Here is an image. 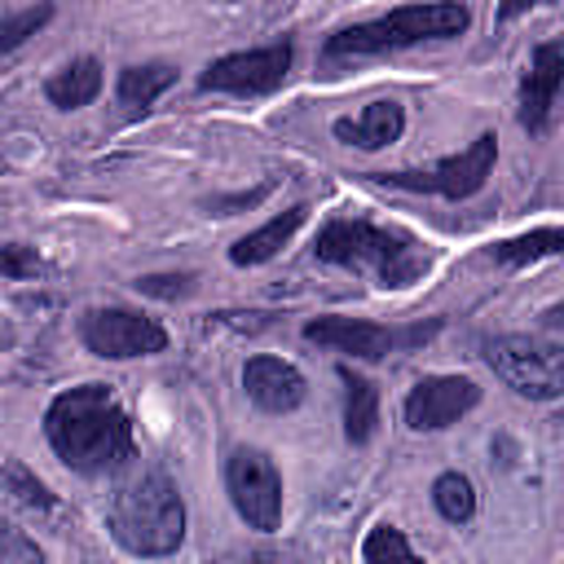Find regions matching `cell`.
<instances>
[{"instance_id": "obj_10", "label": "cell", "mask_w": 564, "mask_h": 564, "mask_svg": "<svg viewBox=\"0 0 564 564\" xmlns=\"http://www.w3.org/2000/svg\"><path fill=\"white\" fill-rule=\"evenodd\" d=\"M291 44H264V48H247V53H225L203 70V88L212 93H238V97H264L273 88H282L286 70H291Z\"/></svg>"}, {"instance_id": "obj_3", "label": "cell", "mask_w": 564, "mask_h": 564, "mask_svg": "<svg viewBox=\"0 0 564 564\" xmlns=\"http://www.w3.org/2000/svg\"><path fill=\"white\" fill-rule=\"evenodd\" d=\"M471 13L458 0H427V4H401L383 18L344 26L326 40V57H366V53H388V48H410L423 40H449L467 31Z\"/></svg>"}, {"instance_id": "obj_6", "label": "cell", "mask_w": 564, "mask_h": 564, "mask_svg": "<svg viewBox=\"0 0 564 564\" xmlns=\"http://www.w3.org/2000/svg\"><path fill=\"white\" fill-rule=\"evenodd\" d=\"M225 489L234 511L247 520V529L256 533H273L282 520V476L273 467V458L256 445H238L225 458Z\"/></svg>"}, {"instance_id": "obj_22", "label": "cell", "mask_w": 564, "mask_h": 564, "mask_svg": "<svg viewBox=\"0 0 564 564\" xmlns=\"http://www.w3.org/2000/svg\"><path fill=\"white\" fill-rule=\"evenodd\" d=\"M361 560H370V564H379V560H414V546L401 538V529L375 524L366 533V542H361Z\"/></svg>"}, {"instance_id": "obj_8", "label": "cell", "mask_w": 564, "mask_h": 564, "mask_svg": "<svg viewBox=\"0 0 564 564\" xmlns=\"http://www.w3.org/2000/svg\"><path fill=\"white\" fill-rule=\"evenodd\" d=\"M436 330H441V322L392 330V326H375V322H361V317H317V322L304 326V339L317 344V348H330V352L361 357V361H383L388 352L414 348V344H423Z\"/></svg>"}, {"instance_id": "obj_9", "label": "cell", "mask_w": 564, "mask_h": 564, "mask_svg": "<svg viewBox=\"0 0 564 564\" xmlns=\"http://www.w3.org/2000/svg\"><path fill=\"white\" fill-rule=\"evenodd\" d=\"M79 339L88 352L106 361H128V357H150L167 348V330L154 317H141L132 308H93L79 317Z\"/></svg>"}, {"instance_id": "obj_18", "label": "cell", "mask_w": 564, "mask_h": 564, "mask_svg": "<svg viewBox=\"0 0 564 564\" xmlns=\"http://www.w3.org/2000/svg\"><path fill=\"white\" fill-rule=\"evenodd\" d=\"M176 84V66L167 62H145V66H123L119 70V101L128 110H145L154 106L159 93H167Z\"/></svg>"}, {"instance_id": "obj_21", "label": "cell", "mask_w": 564, "mask_h": 564, "mask_svg": "<svg viewBox=\"0 0 564 564\" xmlns=\"http://www.w3.org/2000/svg\"><path fill=\"white\" fill-rule=\"evenodd\" d=\"M560 247H564V234H560L555 225H546V229H533V234H524V238H507V242H498L489 256L502 260V264H524V260L555 256Z\"/></svg>"}, {"instance_id": "obj_12", "label": "cell", "mask_w": 564, "mask_h": 564, "mask_svg": "<svg viewBox=\"0 0 564 564\" xmlns=\"http://www.w3.org/2000/svg\"><path fill=\"white\" fill-rule=\"evenodd\" d=\"M560 79H564V48H560V40H546L533 48V62H529L524 84H520V128L546 132Z\"/></svg>"}, {"instance_id": "obj_19", "label": "cell", "mask_w": 564, "mask_h": 564, "mask_svg": "<svg viewBox=\"0 0 564 564\" xmlns=\"http://www.w3.org/2000/svg\"><path fill=\"white\" fill-rule=\"evenodd\" d=\"M432 502H436V511H441L449 524H467V520L476 516V489H471V480L458 476V471L436 476V485H432Z\"/></svg>"}, {"instance_id": "obj_13", "label": "cell", "mask_w": 564, "mask_h": 564, "mask_svg": "<svg viewBox=\"0 0 564 564\" xmlns=\"http://www.w3.org/2000/svg\"><path fill=\"white\" fill-rule=\"evenodd\" d=\"M242 388L269 414H286V410H295L304 401V375L291 361L269 357V352H260V357H251L242 366Z\"/></svg>"}, {"instance_id": "obj_7", "label": "cell", "mask_w": 564, "mask_h": 564, "mask_svg": "<svg viewBox=\"0 0 564 564\" xmlns=\"http://www.w3.org/2000/svg\"><path fill=\"white\" fill-rule=\"evenodd\" d=\"M494 159H498V137L494 132H480L467 150L432 163V167H419V172H379L375 181L379 185H397V189H419V194H441V198H471L489 172H494Z\"/></svg>"}, {"instance_id": "obj_23", "label": "cell", "mask_w": 564, "mask_h": 564, "mask_svg": "<svg viewBox=\"0 0 564 564\" xmlns=\"http://www.w3.org/2000/svg\"><path fill=\"white\" fill-rule=\"evenodd\" d=\"M48 18H53V4H35V9H22V13L4 18V22H0V53L18 48L22 40H31Z\"/></svg>"}, {"instance_id": "obj_27", "label": "cell", "mask_w": 564, "mask_h": 564, "mask_svg": "<svg viewBox=\"0 0 564 564\" xmlns=\"http://www.w3.org/2000/svg\"><path fill=\"white\" fill-rule=\"evenodd\" d=\"M533 4H542V0H502V4H498V22H511V18H520L524 9H533Z\"/></svg>"}, {"instance_id": "obj_26", "label": "cell", "mask_w": 564, "mask_h": 564, "mask_svg": "<svg viewBox=\"0 0 564 564\" xmlns=\"http://www.w3.org/2000/svg\"><path fill=\"white\" fill-rule=\"evenodd\" d=\"M194 286V278L189 273H163V278H137V291H145V295H163V300H176V295H185Z\"/></svg>"}, {"instance_id": "obj_4", "label": "cell", "mask_w": 564, "mask_h": 564, "mask_svg": "<svg viewBox=\"0 0 564 564\" xmlns=\"http://www.w3.org/2000/svg\"><path fill=\"white\" fill-rule=\"evenodd\" d=\"M313 251L326 264H375L383 286H405L432 264V256L410 234L379 229L370 220H330L317 234Z\"/></svg>"}, {"instance_id": "obj_14", "label": "cell", "mask_w": 564, "mask_h": 564, "mask_svg": "<svg viewBox=\"0 0 564 564\" xmlns=\"http://www.w3.org/2000/svg\"><path fill=\"white\" fill-rule=\"evenodd\" d=\"M405 132V110L401 101H370L357 119H335V137L357 150H383Z\"/></svg>"}, {"instance_id": "obj_11", "label": "cell", "mask_w": 564, "mask_h": 564, "mask_svg": "<svg viewBox=\"0 0 564 564\" xmlns=\"http://www.w3.org/2000/svg\"><path fill=\"white\" fill-rule=\"evenodd\" d=\"M480 401V388L467 375H427L405 397V423L414 432H436L458 423Z\"/></svg>"}, {"instance_id": "obj_15", "label": "cell", "mask_w": 564, "mask_h": 564, "mask_svg": "<svg viewBox=\"0 0 564 564\" xmlns=\"http://www.w3.org/2000/svg\"><path fill=\"white\" fill-rule=\"evenodd\" d=\"M304 220H308V207H304V203L286 207L282 216H273V220H264L260 229L242 234V238L229 247V260H234V264H264V260H273V256L295 238V229H300Z\"/></svg>"}, {"instance_id": "obj_20", "label": "cell", "mask_w": 564, "mask_h": 564, "mask_svg": "<svg viewBox=\"0 0 564 564\" xmlns=\"http://www.w3.org/2000/svg\"><path fill=\"white\" fill-rule=\"evenodd\" d=\"M0 480H4V489H9V498L22 507V511H31V516H57V498L22 467V463H9L4 471H0Z\"/></svg>"}, {"instance_id": "obj_1", "label": "cell", "mask_w": 564, "mask_h": 564, "mask_svg": "<svg viewBox=\"0 0 564 564\" xmlns=\"http://www.w3.org/2000/svg\"><path fill=\"white\" fill-rule=\"evenodd\" d=\"M44 436L53 454L84 476L110 471L132 458V419L106 383H79L53 397L44 414Z\"/></svg>"}, {"instance_id": "obj_5", "label": "cell", "mask_w": 564, "mask_h": 564, "mask_svg": "<svg viewBox=\"0 0 564 564\" xmlns=\"http://www.w3.org/2000/svg\"><path fill=\"white\" fill-rule=\"evenodd\" d=\"M485 366L529 401H555L564 392V357L555 339L494 335L485 339Z\"/></svg>"}, {"instance_id": "obj_17", "label": "cell", "mask_w": 564, "mask_h": 564, "mask_svg": "<svg viewBox=\"0 0 564 564\" xmlns=\"http://www.w3.org/2000/svg\"><path fill=\"white\" fill-rule=\"evenodd\" d=\"M97 93H101V66H97L93 57H79V62H70V66H62V70L48 75V84H44V97H48L57 110H79V106H88Z\"/></svg>"}, {"instance_id": "obj_24", "label": "cell", "mask_w": 564, "mask_h": 564, "mask_svg": "<svg viewBox=\"0 0 564 564\" xmlns=\"http://www.w3.org/2000/svg\"><path fill=\"white\" fill-rule=\"evenodd\" d=\"M44 551L35 546V538H26L22 529L0 520V564H40Z\"/></svg>"}, {"instance_id": "obj_2", "label": "cell", "mask_w": 564, "mask_h": 564, "mask_svg": "<svg viewBox=\"0 0 564 564\" xmlns=\"http://www.w3.org/2000/svg\"><path fill=\"white\" fill-rule=\"evenodd\" d=\"M110 533L132 555H172L185 538V502L163 471H141L110 502Z\"/></svg>"}, {"instance_id": "obj_25", "label": "cell", "mask_w": 564, "mask_h": 564, "mask_svg": "<svg viewBox=\"0 0 564 564\" xmlns=\"http://www.w3.org/2000/svg\"><path fill=\"white\" fill-rule=\"evenodd\" d=\"M0 273L4 278H31V273H40V256L31 247L9 242V247H0Z\"/></svg>"}, {"instance_id": "obj_16", "label": "cell", "mask_w": 564, "mask_h": 564, "mask_svg": "<svg viewBox=\"0 0 564 564\" xmlns=\"http://www.w3.org/2000/svg\"><path fill=\"white\" fill-rule=\"evenodd\" d=\"M339 379H344V436L352 445H366L379 423V388L366 375H352L348 366H339Z\"/></svg>"}]
</instances>
